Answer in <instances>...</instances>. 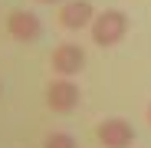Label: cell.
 I'll return each instance as SVG.
<instances>
[{
    "instance_id": "277c9868",
    "label": "cell",
    "mask_w": 151,
    "mask_h": 148,
    "mask_svg": "<svg viewBox=\"0 0 151 148\" xmlns=\"http://www.w3.org/2000/svg\"><path fill=\"white\" fill-rule=\"evenodd\" d=\"M49 66H53L56 76H79L86 69V49L76 46V43H59L53 49V56H49Z\"/></svg>"
},
{
    "instance_id": "6da1fadb",
    "label": "cell",
    "mask_w": 151,
    "mask_h": 148,
    "mask_svg": "<svg viewBox=\"0 0 151 148\" xmlns=\"http://www.w3.org/2000/svg\"><path fill=\"white\" fill-rule=\"evenodd\" d=\"M89 33H92L95 46H115V43H122L125 33H128V13L115 10V7L99 10L95 20H92V27H89Z\"/></svg>"
},
{
    "instance_id": "7a4b0ae2",
    "label": "cell",
    "mask_w": 151,
    "mask_h": 148,
    "mask_svg": "<svg viewBox=\"0 0 151 148\" xmlns=\"http://www.w3.org/2000/svg\"><path fill=\"white\" fill-rule=\"evenodd\" d=\"M95 138L105 148H128L135 142V125L122 115H112V118H102L95 125Z\"/></svg>"
},
{
    "instance_id": "8992f818",
    "label": "cell",
    "mask_w": 151,
    "mask_h": 148,
    "mask_svg": "<svg viewBox=\"0 0 151 148\" xmlns=\"http://www.w3.org/2000/svg\"><path fill=\"white\" fill-rule=\"evenodd\" d=\"M92 20H95V7L89 0H66L59 10V23L66 30H86L92 27Z\"/></svg>"
},
{
    "instance_id": "30bf717a",
    "label": "cell",
    "mask_w": 151,
    "mask_h": 148,
    "mask_svg": "<svg viewBox=\"0 0 151 148\" xmlns=\"http://www.w3.org/2000/svg\"><path fill=\"white\" fill-rule=\"evenodd\" d=\"M0 89H4V86H0Z\"/></svg>"
},
{
    "instance_id": "52a82bcc",
    "label": "cell",
    "mask_w": 151,
    "mask_h": 148,
    "mask_svg": "<svg viewBox=\"0 0 151 148\" xmlns=\"http://www.w3.org/2000/svg\"><path fill=\"white\" fill-rule=\"evenodd\" d=\"M43 148H76V138L69 132H49L46 142H43Z\"/></svg>"
},
{
    "instance_id": "3957f363",
    "label": "cell",
    "mask_w": 151,
    "mask_h": 148,
    "mask_svg": "<svg viewBox=\"0 0 151 148\" xmlns=\"http://www.w3.org/2000/svg\"><path fill=\"white\" fill-rule=\"evenodd\" d=\"M79 102H82V89L76 86L69 76H59V79H53V82L46 86V105L53 109V112L66 115V112H72Z\"/></svg>"
},
{
    "instance_id": "ba28073f",
    "label": "cell",
    "mask_w": 151,
    "mask_h": 148,
    "mask_svg": "<svg viewBox=\"0 0 151 148\" xmlns=\"http://www.w3.org/2000/svg\"><path fill=\"white\" fill-rule=\"evenodd\" d=\"M36 4H66V0H36Z\"/></svg>"
},
{
    "instance_id": "9c48e42d",
    "label": "cell",
    "mask_w": 151,
    "mask_h": 148,
    "mask_svg": "<svg viewBox=\"0 0 151 148\" xmlns=\"http://www.w3.org/2000/svg\"><path fill=\"white\" fill-rule=\"evenodd\" d=\"M148 125H151V102H148Z\"/></svg>"
},
{
    "instance_id": "5b68a950",
    "label": "cell",
    "mask_w": 151,
    "mask_h": 148,
    "mask_svg": "<svg viewBox=\"0 0 151 148\" xmlns=\"http://www.w3.org/2000/svg\"><path fill=\"white\" fill-rule=\"evenodd\" d=\"M7 33L17 43H36L43 36V20L33 10H10L7 17Z\"/></svg>"
}]
</instances>
